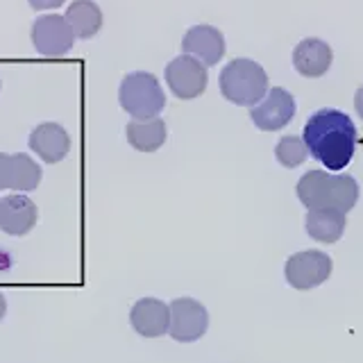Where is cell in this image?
<instances>
[{
	"mask_svg": "<svg viewBox=\"0 0 363 363\" xmlns=\"http://www.w3.org/2000/svg\"><path fill=\"white\" fill-rule=\"evenodd\" d=\"M118 102L134 121H147L157 118L162 113V109L166 107V96L155 75L136 71L123 77L118 89Z\"/></svg>",
	"mask_w": 363,
	"mask_h": 363,
	"instance_id": "obj_4",
	"label": "cell"
},
{
	"mask_svg": "<svg viewBox=\"0 0 363 363\" xmlns=\"http://www.w3.org/2000/svg\"><path fill=\"white\" fill-rule=\"evenodd\" d=\"M64 18L71 26L75 39H91L102 28V9L94 0H75L68 5Z\"/></svg>",
	"mask_w": 363,
	"mask_h": 363,
	"instance_id": "obj_17",
	"label": "cell"
},
{
	"mask_svg": "<svg viewBox=\"0 0 363 363\" xmlns=\"http://www.w3.org/2000/svg\"><path fill=\"white\" fill-rule=\"evenodd\" d=\"M293 116H295V98L281 86L268 89L266 98L250 109V118L264 132H275L286 128L293 121Z\"/></svg>",
	"mask_w": 363,
	"mask_h": 363,
	"instance_id": "obj_9",
	"label": "cell"
},
{
	"mask_svg": "<svg viewBox=\"0 0 363 363\" xmlns=\"http://www.w3.org/2000/svg\"><path fill=\"white\" fill-rule=\"evenodd\" d=\"M298 198L306 209H336L347 213L359 200V184L352 175L309 170L298 182Z\"/></svg>",
	"mask_w": 363,
	"mask_h": 363,
	"instance_id": "obj_2",
	"label": "cell"
},
{
	"mask_svg": "<svg viewBox=\"0 0 363 363\" xmlns=\"http://www.w3.org/2000/svg\"><path fill=\"white\" fill-rule=\"evenodd\" d=\"M32 43L43 57H62L73 48L75 34L60 14L39 16L32 26Z\"/></svg>",
	"mask_w": 363,
	"mask_h": 363,
	"instance_id": "obj_8",
	"label": "cell"
},
{
	"mask_svg": "<svg viewBox=\"0 0 363 363\" xmlns=\"http://www.w3.org/2000/svg\"><path fill=\"white\" fill-rule=\"evenodd\" d=\"M182 52L198 60L202 66H216L225 55V37L213 26H193L182 39Z\"/></svg>",
	"mask_w": 363,
	"mask_h": 363,
	"instance_id": "obj_10",
	"label": "cell"
},
{
	"mask_svg": "<svg viewBox=\"0 0 363 363\" xmlns=\"http://www.w3.org/2000/svg\"><path fill=\"white\" fill-rule=\"evenodd\" d=\"M304 227L313 241L336 243L345 232V213L336 209H309Z\"/></svg>",
	"mask_w": 363,
	"mask_h": 363,
	"instance_id": "obj_16",
	"label": "cell"
},
{
	"mask_svg": "<svg viewBox=\"0 0 363 363\" xmlns=\"http://www.w3.org/2000/svg\"><path fill=\"white\" fill-rule=\"evenodd\" d=\"M130 323L134 332L143 338H159L168 332L170 325V306L157 298H141L132 306Z\"/></svg>",
	"mask_w": 363,
	"mask_h": 363,
	"instance_id": "obj_13",
	"label": "cell"
},
{
	"mask_svg": "<svg viewBox=\"0 0 363 363\" xmlns=\"http://www.w3.org/2000/svg\"><path fill=\"white\" fill-rule=\"evenodd\" d=\"M332 268L334 264L329 255L320 252V250H304L286 261L284 275L295 291H311L329 279Z\"/></svg>",
	"mask_w": 363,
	"mask_h": 363,
	"instance_id": "obj_5",
	"label": "cell"
},
{
	"mask_svg": "<svg viewBox=\"0 0 363 363\" xmlns=\"http://www.w3.org/2000/svg\"><path fill=\"white\" fill-rule=\"evenodd\" d=\"M209 329V313L193 298H177L170 302V325L168 334L177 343H196Z\"/></svg>",
	"mask_w": 363,
	"mask_h": 363,
	"instance_id": "obj_6",
	"label": "cell"
},
{
	"mask_svg": "<svg viewBox=\"0 0 363 363\" xmlns=\"http://www.w3.org/2000/svg\"><path fill=\"white\" fill-rule=\"evenodd\" d=\"M0 89H3V82H0Z\"/></svg>",
	"mask_w": 363,
	"mask_h": 363,
	"instance_id": "obj_24",
	"label": "cell"
},
{
	"mask_svg": "<svg viewBox=\"0 0 363 363\" xmlns=\"http://www.w3.org/2000/svg\"><path fill=\"white\" fill-rule=\"evenodd\" d=\"M306 150L329 170L345 168L357 147V128L347 113L338 109H318L304 125Z\"/></svg>",
	"mask_w": 363,
	"mask_h": 363,
	"instance_id": "obj_1",
	"label": "cell"
},
{
	"mask_svg": "<svg viewBox=\"0 0 363 363\" xmlns=\"http://www.w3.org/2000/svg\"><path fill=\"white\" fill-rule=\"evenodd\" d=\"M354 109H357V113L363 118V86L357 91V96H354Z\"/></svg>",
	"mask_w": 363,
	"mask_h": 363,
	"instance_id": "obj_22",
	"label": "cell"
},
{
	"mask_svg": "<svg viewBox=\"0 0 363 363\" xmlns=\"http://www.w3.org/2000/svg\"><path fill=\"white\" fill-rule=\"evenodd\" d=\"M220 94L241 107H255L268 94V73L252 60H232L220 73Z\"/></svg>",
	"mask_w": 363,
	"mask_h": 363,
	"instance_id": "obj_3",
	"label": "cell"
},
{
	"mask_svg": "<svg viewBox=\"0 0 363 363\" xmlns=\"http://www.w3.org/2000/svg\"><path fill=\"white\" fill-rule=\"evenodd\" d=\"M5 313H7V300H5V295L0 293V320L5 318Z\"/></svg>",
	"mask_w": 363,
	"mask_h": 363,
	"instance_id": "obj_23",
	"label": "cell"
},
{
	"mask_svg": "<svg viewBox=\"0 0 363 363\" xmlns=\"http://www.w3.org/2000/svg\"><path fill=\"white\" fill-rule=\"evenodd\" d=\"M306 155H309V150H306L302 136H281L275 147V157L284 168H295L304 164Z\"/></svg>",
	"mask_w": 363,
	"mask_h": 363,
	"instance_id": "obj_19",
	"label": "cell"
},
{
	"mask_svg": "<svg viewBox=\"0 0 363 363\" xmlns=\"http://www.w3.org/2000/svg\"><path fill=\"white\" fill-rule=\"evenodd\" d=\"M164 77L168 82V89L179 100H193L204 94L209 82L207 66H202L198 60L189 55H179L173 62H168Z\"/></svg>",
	"mask_w": 363,
	"mask_h": 363,
	"instance_id": "obj_7",
	"label": "cell"
},
{
	"mask_svg": "<svg viewBox=\"0 0 363 363\" xmlns=\"http://www.w3.org/2000/svg\"><path fill=\"white\" fill-rule=\"evenodd\" d=\"M9 177H11V155L0 152V191L9 189Z\"/></svg>",
	"mask_w": 363,
	"mask_h": 363,
	"instance_id": "obj_20",
	"label": "cell"
},
{
	"mask_svg": "<svg viewBox=\"0 0 363 363\" xmlns=\"http://www.w3.org/2000/svg\"><path fill=\"white\" fill-rule=\"evenodd\" d=\"M28 3H30L32 9L43 11V9H57V7H62L66 0H28Z\"/></svg>",
	"mask_w": 363,
	"mask_h": 363,
	"instance_id": "obj_21",
	"label": "cell"
},
{
	"mask_svg": "<svg viewBox=\"0 0 363 363\" xmlns=\"http://www.w3.org/2000/svg\"><path fill=\"white\" fill-rule=\"evenodd\" d=\"M41 182V166L26 152L11 155V177H9V189L18 193L34 191Z\"/></svg>",
	"mask_w": 363,
	"mask_h": 363,
	"instance_id": "obj_18",
	"label": "cell"
},
{
	"mask_svg": "<svg viewBox=\"0 0 363 363\" xmlns=\"http://www.w3.org/2000/svg\"><path fill=\"white\" fill-rule=\"evenodd\" d=\"M39 220V209L28 196L11 193L0 198V230L9 236H26Z\"/></svg>",
	"mask_w": 363,
	"mask_h": 363,
	"instance_id": "obj_11",
	"label": "cell"
},
{
	"mask_svg": "<svg viewBox=\"0 0 363 363\" xmlns=\"http://www.w3.org/2000/svg\"><path fill=\"white\" fill-rule=\"evenodd\" d=\"M125 134H128V143L139 152H155L166 143V123L162 118H147V121H130L128 128H125Z\"/></svg>",
	"mask_w": 363,
	"mask_h": 363,
	"instance_id": "obj_15",
	"label": "cell"
},
{
	"mask_svg": "<svg viewBox=\"0 0 363 363\" xmlns=\"http://www.w3.org/2000/svg\"><path fill=\"white\" fill-rule=\"evenodd\" d=\"M28 145L45 164H60L71 152V136L60 123H41L30 132Z\"/></svg>",
	"mask_w": 363,
	"mask_h": 363,
	"instance_id": "obj_12",
	"label": "cell"
},
{
	"mask_svg": "<svg viewBox=\"0 0 363 363\" xmlns=\"http://www.w3.org/2000/svg\"><path fill=\"white\" fill-rule=\"evenodd\" d=\"M334 52L323 39H304L293 50V66L304 77H320L329 71Z\"/></svg>",
	"mask_w": 363,
	"mask_h": 363,
	"instance_id": "obj_14",
	"label": "cell"
}]
</instances>
